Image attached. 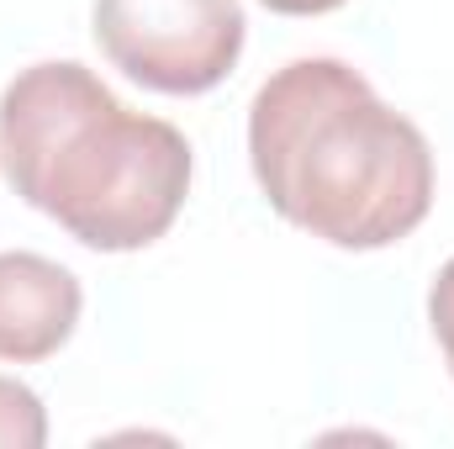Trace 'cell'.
Wrapping results in <instances>:
<instances>
[{
    "label": "cell",
    "instance_id": "cell-1",
    "mask_svg": "<svg viewBox=\"0 0 454 449\" xmlns=\"http://www.w3.org/2000/svg\"><path fill=\"white\" fill-rule=\"evenodd\" d=\"M264 201L333 248H391L434 207V148L343 59H291L248 106Z\"/></svg>",
    "mask_w": 454,
    "mask_h": 449
},
{
    "label": "cell",
    "instance_id": "cell-2",
    "mask_svg": "<svg viewBox=\"0 0 454 449\" xmlns=\"http://www.w3.org/2000/svg\"><path fill=\"white\" fill-rule=\"evenodd\" d=\"M0 169L43 217L101 254L159 243L191 191V143L137 116L74 59L21 69L0 96Z\"/></svg>",
    "mask_w": 454,
    "mask_h": 449
},
{
    "label": "cell",
    "instance_id": "cell-3",
    "mask_svg": "<svg viewBox=\"0 0 454 449\" xmlns=\"http://www.w3.org/2000/svg\"><path fill=\"white\" fill-rule=\"evenodd\" d=\"M90 27L116 69L159 96L217 91L248 37L238 0H96Z\"/></svg>",
    "mask_w": 454,
    "mask_h": 449
},
{
    "label": "cell",
    "instance_id": "cell-4",
    "mask_svg": "<svg viewBox=\"0 0 454 449\" xmlns=\"http://www.w3.org/2000/svg\"><path fill=\"white\" fill-rule=\"evenodd\" d=\"M80 280L43 254H0V359L37 365L59 354L80 323Z\"/></svg>",
    "mask_w": 454,
    "mask_h": 449
},
{
    "label": "cell",
    "instance_id": "cell-5",
    "mask_svg": "<svg viewBox=\"0 0 454 449\" xmlns=\"http://www.w3.org/2000/svg\"><path fill=\"white\" fill-rule=\"evenodd\" d=\"M48 445V413L32 386L0 375V449H43Z\"/></svg>",
    "mask_w": 454,
    "mask_h": 449
},
{
    "label": "cell",
    "instance_id": "cell-6",
    "mask_svg": "<svg viewBox=\"0 0 454 449\" xmlns=\"http://www.w3.org/2000/svg\"><path fill=\"white\" fill-rule=\"evenodd\" d=\"M428 323H434V338L444 349V365L454 375V259L434 275V291H428Z\"/></svg>",
    "mask_w": 454,
    "mask_h": 449
},
{
    "label": "cell",
    "instance_id": "cell-7",
    "mask_svg": "<svg viewBox=\"0 0 454 449\" xmlns=\"http://www.w3.org/2000/svg\"><path fill=\"white\" fill-rule=\"evenodd\" d=\"M259 5H270L280 16H328V11H339L343 0H259Z\"/></svg>",
    "mask_w": 454,
    "mask_h": 449
}]
</instances>
